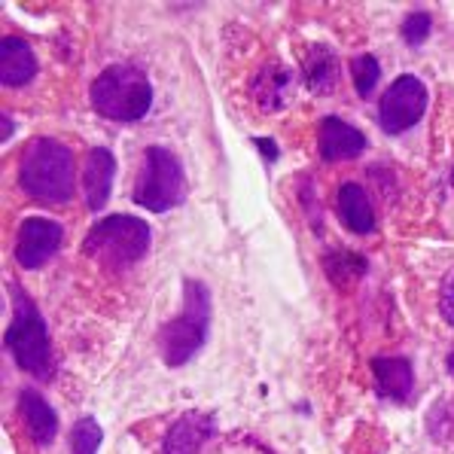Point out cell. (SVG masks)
Returning <instances> with one entry per match:
<instances>
[{"mask_svg":"<svg viewBox=\"0 0 454 454\" xmlns=\"http://www.w3.org/2000/svg\"><path fill=\"white\" fill-rule=\"evenodd\" d=\"M131 199L150 214L174 211L186 201V174L180 159L168 146L153 144L144 150V165L137 174L135 195Z\"/></svg>","mask_w":454,"mask_h":454,"instance_id":"cell-6","label":"cell"},{"mask_svg":"<svg viewBox=\"0 0 454 454\" xmlns=\"http://www.w3.org/2000/svg\"><path fill=\"white\" fill-rule=\"evenodd\" d=\"M207 326H211V290L205 281L186 278L184 281V311L168 320L159 333V354L165 366L180 369L205 348Z\"/></svg>","mask_w":454,"mask_h":454,"instance_id":"cell-4","label":"cell"},{"mask_svg":"<svg viewBox=\"0 0 454 454\" xmlns=\"http://www.w3.org/2000/svg\"><path fill=\"white\" fill-rule=\"evenodd\" d=\"M116 180V156L107 146H92L82 165V199L92 214L104 211V205L110 201Z\"/></svg>","mask_w":454,"mask_h":454,"instance_id":"cell-9","label":"cell"},{"mask_svg":"<svg viewBox=\"0 0 454 454\" xmlns=\"http://www.w3.org/2000/svg\"><path fill=\"white\" fill-rule=\"evenodd\" d=\"M366 150V135L357 125L339 120V116H324L317 129V153L324 162H345L357 159Z\"/></svg>","mask_w":454,"mask_h":454,"instance_id":"cell-10","label":"cell"},{"mask_svg":"<svg viewBox=\"0 0 454 454\" xmlns=\"http://www.w3.org/2000/svg\"><path fill=\"white\" fill-rule=\"evenodd\" d=\"M89 101L110 122H141L153 110V82L135 65H110L95 76Z\"/></svg>","mask_w":454,"mask_h":454,"instance_id":"cell-3","label":"cell"},{"mask_svg":"<svg viewBox=\"0 0 454 454\" xmlns=\"http://www.w3.org/2000/svg\"><path fill=\"white\" fill-rule=\"evenodd\" d=\"M61 241H65L61 223L49 220V216H27L16 232V262L27 271L43 269L59 254Z\"/></svg>","mask_w":454,"mask_h":454,"instance_id":"cell-8","label":"cell"},{"mask_svg":"<svg viewBox=\"0 0 454 454\" xmlns=\"http://www.w3.org/2000/svg\"><path fill=\"white\" fill-rule=\"evenodd\" d=\"M19 411H22L25 427L37 445H49L59 436V411L49 406L37 390L25 387L22 394H19Z\"/></svg>","mask_w":454,"mask_h":454,"instance_id":"cell-15","label":"cell"},{"mask_svg":"<svg viewBox=\"0 0 454 454\" xmlns=\"http://www.w3.org/2000/svg\"><path fill=\"white\" fill-rule=\"evenodd\" d=\"M305 82H309L311 92H330L339 65H335V55L330 46H311L309 59H305Z\"/></svg>","mask_w":454,"mask_h":454,"instance_id":"cell-17","label":"cell"},{"mask_svg":"<svg viewBox=\"0 0 454 454\" xmlns=\"http://www.w3.org/2000/svg\"><path fill=\"white\" fill-rule=\"evenodd\" d=\"M12 293V324L4 333V345L12 354L16 366L22 372L34 375L37 381H49L55 375V351L52 339H49L46 320L19 284H10Z\"/></svg>","mask_w":454,"mask_h":454,"instance_id":"cell-2","label":"cell"},{"mask_svg":"<svg viewBox=\"0 0 454 454\" xmlns=\"http://www.w3.org/2000/svg\"><path fill=\"white\" fill-rule=\"evenodd\" d=\"M10 137H12V116L4 114V144L10 141Z\"/></svg>","mask_w":454,"mask_h":454,"instance_id":"cell-24","label":"cell"},{"mask_svg":"<svg viewBox=\"0 0 454 454\" xmlns=\"http://www.w3.org/2000/svg\"><path fill=\"white\" fill-rule=\"evenodd\" d=\"M439 314H442L445 324L454 326V271H451V278L445 281V287H442V299H439Z\"/></svg>","mask_w":454,"mask_h":454,"instance_id":"cell-22","label":"cell"},{"mask_svg":"<svg viewBox=\"0 0 454 454\" xmlns=\"http://www.w3.org/2000/svg\"><path fill=\"white\" fill-rule=\"evenodd\" d=\"M427 110V86L415 74H403L379 98V125L387 135L415 129Z\"/></svg>","mask_w":454,"mask_h":454,"instance_id":"cell-7","label":"cell"},{"mask_svg":"<svg viewBox=\"0 0 454 454\" xmlns=\"http://www.w3.org/2000/svg\"><path fill=\"white\" fill-rule=\"evenodd\" d=\"M351 80H354V89H357L360 98L372 95L381 80L379 59H375V55H357V59L351 61Z\"/></svg>","mask_w":454,"mask_h":454,"instance_id":"cell-20","label":"cell"},{"mask_svg":"<svg viewBox=\"0 0 454 454\" xmlns=\"http://www.w3.org/2000/svg\"><path fill=\"white\" fill-rule=\"evenodd\" d=\"M287 86H290V71H287V67L269 65L265 71L256 74V80H254L256 104H260L262 110L284 107V98H287Z\"/></svg>","mask_w":454,"mask_h":454,"instance_id":"cell-16","label":"cell"},{"mask_svg":"<svg viewBox=\"0 0 454 454\" xmlns=\"http://www.w3.org/2000/svg\"><path fill=\"white\" fill-rule=\"evenodd\" d=\"M375 375V394L390 403H409L415 390V372L406 357H375L372 360Z\"/></svg>","mask_w":454,"mask_h":454,"instance_id":"cell-12","label":"cell"},{"mask_svg":"<svg viewBox=\"0 0 454 454\" xmlns=\"http://www.w3.org/2000/svg\"><path fill=\"white\" fill-rule=\"evenodd\" d=\"M445 366H449V372H451V379H454V348H451V354H449V363H445Z\"/></svg>","mask_w":454,"mask_h":454,"instance_id":"cell-25","label":"cell"},{"mask_svg":"<svg viewBox=\"0 0 454 454\" xmlns=\"http://www.w3.org/2000/svg\"><path fill=\"white\" fill-rule=\"evenodd\" d=\"M19 186L43 205H67L76 192L74 153L55 137H34L19 159Z\"/></svg>","mask_w":454,"mask_h":454,"instance_id":"cell-1","label":"cell"},{"mask_svg":"<svg viewBox=\"0 0 454 454\" xmlns=\"http://www.w3.org/2000/svg\"><path fill=\"white\" fill-rule=\"evenodd\" d=\"M335 211H339L345 229L354 235H369L375 229V211L369 201L366 190L360 184H341L339 195H335Z\"/></svg>","mask_w":454,"mask_h":454,"instance_id":"cell-14","label":"cell"},{"mask_svg":"<svg viewBox=\"0 0 454 454\" xmlns=\"http://www.w3.org/2000/svg\"><path fill=\"white\" fill-rule=\"evenodd\" d=\"M324 269H326V278H330L335 287H351L354 281H360V278L366 275L369 262L357 254H345V250H339V254L324 256Z\"/></svg>","mask_w":454,"mask_h":454,"instance_id":"cell-18","label":"cell"},{"mask_svg":"<svg viewBox=\"0 0 454 454\" xmlns=\"http://www.w3.org/2000/svg\"><path fill=\"white\" fill-rule=\"evenodd\" d=\"M104 445V427L95 415H82L71 430V454H98Z\"/></svg>","mask_w":454,"mask_h":454,"instance_id":"cell-19","label":"cell"},{"mask_svg":"<svg viewBox=\"0 0 454 454\" xmlns=\"http://www.w3.org/2000/svg\"><path fill=\"white\" fill-rule=\"evenodd\" d=\"M256 144H260V153L269 159V162L271 159H278V144L275 141H269V137H256Z\"/></svg>","mask_w":454,"mask_h":454,"instance_id":"cell-23","label":"cell"},{"mask_svg":"<svg viewBox=\"0 0 454 454\" xmlns=\"http://www.w3.org/2000/svg\"><path fill=\"white\" fill-rule=\"evenodd\" d=\"M214 418L207 411H186L165 433L162 454H199L201 445L211 439Z\"/></svg>","mask_w":454,"mask_h":454,"instance_id":"cell-11","label":"cell"},{"mask_svg":"<svg viewBox=\"0 0 454 454\" xmlns=\"http://www.w3.org/2000/svg\"><path fill=\"white\" fill-rule=\"evenodd\" d=\"M153 244V229L150 223L131 214H110L104 220H98L86 232L82 250L86 256H92L104 269H131L135 262H141Z\"/></svg>","mask_w":454,"mask_h":454,"instance_id":"cell-5","label":"cell"},{"mask_svg":"<svg viewBox=\"0 0 454 454\" xmlns=\"http://www.w3.org/2000/svg\"><path fill=\"white\" fill-rule=\"evenodd\" d=\"M400 34H403V40H406L411 49L424 46L430 40V34H433V16H430V12H424V10L409 12V16L403 19V25H400Z\"/></svg>","mask_w":454,"mask_h":454,"instance_id":"cell-21","label":"cell"},{"mask_svg":"<svg viewBox=\"0 0 454 454\" xmlns=\"http://www.w3.org/2000/svg\"><path fill=\"white\" fill-rule=\"evenodd\" d=\"M37 76V55L22 37L0 40V80L4 86L19 89Z\"/></svg>","mask_w":454,"mask_h":454,"instance_id":"cell-13","label":"cell"}]
</instances>
